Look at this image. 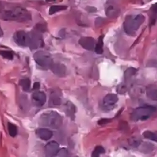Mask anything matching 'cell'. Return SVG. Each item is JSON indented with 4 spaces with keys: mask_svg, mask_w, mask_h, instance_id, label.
<instances>
[{
    "mask_svg": "<svg viewBox=\"0 0 157 157\" xmlns=\"http://www.w3.org/2000/svg\"><path fill=\"white\" fill-rule=\"evenodd\" d=\"M0 18L4 20L25 21L31 20L32 17L24 8L0 2Z\"/></svg>",
    "mask_w": 157,
    "mask_h": 157,
    "instance_id": "obj_1",
    "label": "cell"
},
{
    "mask_svg": "<svg viewBox=\"0 0 157 157\" xmlns=\"http://www.w3.org/2000/svg\"><path fill=\"white\" fill-rule=\"evenodd\" d=\"M39 122L42 126L58 129L62 124V117L56 111H47L40 116Z\"/></svg>",
    "mask_w": 157,
    "mask_h": 157,
    "instance_id": "obj_2",
    "label": "cell"
},
{
    "mask_svg": "<svg viewBox=\"0 0 157 157\" xmlns=\"http://www.w3.org/2000/svg\"><path fill=\"white\" fill-rule=\"evenodd\" d=\"M145 20V17L142 15L127 16L123 24L125 32L129 35H134Z\"/></svg>",
    "mask_w": 157,
    "mask_h": 157,
    "instance_id": "obj_3",
    "label": "cell"
},
{
    "mask_svg": "<svg viewBox=\"0 0 157 157\" xmlns=\"http://www.w3.org/2000/svg\"><path fill=\"white\" fill-rule=\"evenodd\" d=\"M156 108L151 106H144L135 109L132 114V120L133 121L147 120L155 113Z\"/></svg>",
    "mask_w": 157,
    "mask_h": 157,
    "instance_id": "obj_4",
    "label": "cell"
},
{
    "mask_svg": "<svg viewBox=\"0 0 157 157\" xmlns=\"http://www.w3.org/2000/svg\"><path fill=\"white\" fill-rule=\"evenodd\" d=\"M36 63L44 68H50L53 63L50 55L45 51H38L33 56Z\"/></svg>",
    "mask_w": 157,
    "mask_h": 157,
    "instance_id": "obj_5",
    "label": "cell"
},
{
    "mask_svg": "<svg viewBox=\"0 0 157 157\" xmlns=\"http://www.w3.org/2000/svg\"><path fill=\"white\" fill-rule=\"evenodd\" d=\"M29 46L32 50L44 47V42L42 35L37 32L32 31L29 33Z\"/></svg>",
    "mask_w": 157,
    "mask_h": 157,
    "instance_id": "obj_6",
    "label": "cell"
},
{
    "mask_svg": "<svg viewBox=\"0 0 157 157\" xmlns=\"http://www.w3.org/2000/svg\"><path fill=\"white\" fill-rule=\"evenodd\" d=\"M118 101V97L114 94H109L104 98L102 101V108L106 111L113 109L115 104Z\"/></svg>",
    "mask_w": 157,
    "mask_h": 157,
    "instance_id": "obj_7",
    "label": "cell"
},
{
    "mask_svg": "<svg viewBox=\"0 0 157 157\" xmlns=\"http://www.w3.org/2000/svg\"><path fill=\"white\" fill-rule=\"evenodd\" d=\"M13 39H14L15 42L20 46H23V47L29 46V34L25 33L24 31L17 32L13 36Z\"/></svg>",
    "mask_w": 157,
    "mask_h": 157,
    "instance_id": "obj_8",
    "label": "cell"
},
{
    "mask_svg": "<svg viewBox=\"0 0 157 157\" xmlns=\"http://www.w3.org/2000/svg\"><path fill=\"white\" fill-rule=\"evenodd\" d=\"M46 99L47 98L45 94L41 91H36L32 96V102L36 107L43 106L46 102Z\"/></svg>",
    "mask_w": 157,
    "mask_h": 157,
    "instance_id": "obj_9",
    "label": "cell"
},
{
    "mask_svg": "<svg viewBox=\"0 0 157 157\" xmlns=\"http://www.w3.org/2000/svg\"><path fill=\"white\" fill-rule=\"evenodd\" d=\"M59 143L55 141H50L45 147V153L47 156H54L59 151Z\"/></svg>",
    "mask_w": 157,
    "mask_h": 157,
    "instance_id": "obj_10",
    "label": "cell"
},
{
    "mask_svg": "<svg viewBox=\"0 0 157 157\" xmlns=\"http://www.w3.org/2000/svg\"><path fill=\"white\" fill-rule=\"evenodd\" d=\"M79 44L87 50H93L95 47V40L92 37H82L79 41Z\"/></svg>",
    "mask_w": 157,
    "mask_h": 157,
    "instance_id": "obj_11",
    "label": "cell"
},
{
    "mask_svg": "<svg viewBox=\"0 0 157 157\" xmlns=\"http://www.w3.org/2000/svg\"><path fill=\"white\" fill-rule=\"evenodd\" d=\"M50 69L56 75L59 77L64 76L65 74V72H66V68H65V67L63 64L59 63H53L51 65Z\"/></svg>",
    "mask_w": 157,
    "mask_h": 157,
    "instance_id": "obj_12",
    "label": "cell"
},
{
    "mask_svg": "<svg viewBox=\"0 0 157 157\" xmlns=\"http://www.w3.org/2000/svg\"><path fill=\"white\" fill-rule=\"evenodd\" d=\"M36 134L40 139L45 141L50 140L53 136V132L51 130L46 128H40L37 129Z\"/></svg>",
    "mask_w": 157,
    "mask_h": 157,
    "instance_id": "obj_13",
    "label": "cell"
},
{
    "mask_svg": "<svg viewBox=\"0 0 157 157\" xmlns=\"http://www.w3.org/2000/svg\"><path fill=\"white\" fill-rule=\"evenodd\" d=\"M48 104L50 107H56L60 105L61 98L57 93L52 92L51 93Z\"/></svg>",
    "mask_w": 157,
    "mask_h": 157,
    "instance_id": "obj_14",
    "label": "cell"
},
{
    "mask_svg": "<svg viewBox=\"0 0 157 157\" xmlns=\"http://www.w3.org/2000/svg\"><path fill=\"white\" fill-rule=\"evenodd\" d=\"M147 96L153 101H157V86L151 84L147 87Z\"/></svg>",
    "mask_w": 157,
    "mask_h": 157,
    "instance_id": "obj_15",
    "label": "cell"
},
{
    "mask_svg": "<svg viewBox=\"0 0 157 157\" xmlns=\"http://www.w3.org/2000/svg\"><path fill=\"white\" fill-rule=\"evenodd\" d=\"M75 107L74 105V104L68 101L65 105V112L66 115L71 117L72 119H74V114L75 113Z\"/></svg>",
    "mask_w": 157,
    "mask_h": 157,
    "instance_id": "obj_16",
    "label": "cell"
},
{
    "mask_svg": "<svg viewBox=\"0 0 157 157\" xmlns=\"http://www.w3.org/2000/svg\"><path fill=\"white\" fill-rule=\"evenodd\" d=\"M143 136L147 139L157 142V132H150V131H146L143 133Z\"/></svg>",
    "mask_w": 157,
    "mask_h": 157,
    "instance_id": "obj_17",
    "label": "cell"
},
{
    "mask_svg": "<svg viewBox=\"0 0 157 157\" xmlns=\"http://www.w3.org/2000/svg\"><path fill=\"white\" fill-rule=\"evenodd\" d=\"M103 37L104 36H101L99 38L98 42L95 47V52L98 54H102L103 52Z\"/></svg>",
    "mask_w": 157,
    "mask_h": 157,
    "instance_id": "obj_18",
    "label": "cell"
},
{
    "mask_svg": "<svg viewBox=\"0 0 157 157\" xmlns=\"http://www.w3.org/2000/svg\"><path fill=\"white\" fill-rule=\"evenodd\" d=\"M67 8V7L66 6H62V5L52 6L50 8V10H49V14L50 15H54V13H56V12L66 10Z\"/></svg>",
    "mask_w": 157,
    "mask_h": 157,
    "instance_id": "obj_19",
    "label": "cell"
},
{
    "mask_svg": "<svg viewBox=\"0 0 157 157\" xmlns=\"http://www.w3.org/2000/svg\"><path fill=\"white\" fill-rule=\"evenodd\" d=\"M20 85L22 87L24 91H29L30 89L31 82L29 78H24L20 81Z\"/></svg>",
    "mask_w": 157,
    "mask_h": 157,
    "instance_id": "obj_20",
    "label": "cell"
},
{
    "mask_svg": "<svg viewBox=\"0 0 157 157\" xmlns=\"http://www.w3.org/2000/svg\"><path fill=\"white\" fill-rule=\"evenodd\" d=\"M8 132L10 135L11 137H15L17 135L18 133V129L15 125L11 123H8Z\"/></svg>",
    "mask_w": 157,
    "mask_h": 157,
    "instance_id": "obj_21",
    "label": "cell"
},
{
    "mask_svg": "<svg viewBox=\"0 0 157 157\" xmlns=\"http://www.w3.org/2000/svg\"><path fill=\"white\" fill-rule=\"evenodd\" d=\"M0 56H2L5 59L8 60H13V53L10 50H0Z\"/></svg>",
    "mask_w": 157,
    "mask_h": 157,
    "instance_id": "obj_22",
    "label": "cell"
},
{
    "mask_svg": "<svg viewBox=\"0 0 157 157\" xmlns=\"http://www.w3.org/2000/svg\"><path fill=\"white\" fill-rule=\"evenodd\" d=\"M137 72V70L135 68H129L124 72V78L126 80H128L129 78H132Z\"/></svg>",
    "mask_w": 157,
    "mask_h": 157,
    "instance_id": "obj_23",
    "label": "cell"
},
{
    "mask_svg": "<svg viewBox=\"0 0 157 157\" xmlns=\"http://www.w3.org/2000/svg\"><path fill=\"white\" fill-rule=\"evenodd\" d=\"M104 153H105V150H104V148L101 146H98L95 148L94 150L93 151L92 153V156L97 157V156H99L101 154H102Z\"/></svg>",
    "mask_w": 157,
    "mask_h": 157,
    "instance_id": "obj_24",
    "label": "cell"
},
{
    "mask_svg": "<svg viewBox=\"0 0 157 157\" xmlns=\"http://www.w3.org/2000/svg\"><path fill=\"white\" fill-rule=\"evenodd\" d=\"M129 143L131 146L133 147H137L141 144V140H138L136 138H133L129 140Z\"/></svg>",
    "mask_w": 157,
    "mask_h": 157,
    "instance_id": "obj_25",
    "label": "cell"
},
{
    "mask_svg": "<svg viewBox=\"0 0 157 157\" xmlns=\"http://www.w3.org/2000/svg\"><path fill=\"white\" fill-rule=\"evenodd\" d=\"M117 12L116 10H115L113 7L110 6L109 8H108V11H106V15L110 17H113L114 15H116Z\"/></svg>",
    "mask_w": 157,
    "mask_h": 157,
    "instance_id": "obj_26",
    "label": "cell"
},
{
    "mask_svg": "<svg viewBox=\"0 0 157 157\" xmlns=\"http://www.w3.org/2000/svg\"><path fill=\"white\" fill-rule=\"evenodd\" d=\"M57 155L59 156H68V151L66 149L62 148L59 150Z\"/></svg>",
    "mask_w": 157,
    "mask_h": 157,
    "instance_id": "obj_27",
    "label": "cell"
},
{
    "mask_svg": "<svg viewBox=\"0 0 157 157\" xmlns=\"http://www.w3.org/2000/svg\"><path fill=\"white\" fill-rule=\"evenodd\" d=\"M111 120L110 119H101L98 121V124L99 125H104V124H106L108 123H109V122H111Z\"/></svg>",
    "mask_w": 157,
    "mask_h": 157,
    "instance_id": "obj_28",
    "label": "cell"
},
{
    "mask_svg": "<svg viewBox=\"0 0 157 157\" xmlns=\"http://www.w3.org/2000/svg\"><path fill=\"white\" fill-rule=\"evenodd\" d=\"M40 83L38 82H35L33 86V90H38L40 89Z\"/></svg>",
    "mask_w": 157,
    "mask_h": 157,
    "instance_id": "obj_29",
    "label": "cell"
},
{
    "mask_svg": "<svg viewBox=\"0 0 157 157\" xmlns=\"http://www.w3.org/2000/svg\"><path fill=\"white\" fill-rule=\"evenodd\" d=\"M3 35V30H2V28L0 27V37L2 36Z\"/></svg>",
    "mask_w": 157,
    "mask_h": 157,
    "instance_id": "obj_30",
    "label": "cell"
},
{
    "mask_svg": "<svg viewBox=\"0 0 157 157\" xmlns=\"http://www.w3.org/2000/svg\"><path fill=\"white\" fill-rule=\"evenodd\" d=\"M47 1H54V0H47Z\"/></svg>",
    "mask_w": 157,
    "mask_h": 157,
    "instance_id": "obj_31",
    "label": "cell"
}]
</instances>
